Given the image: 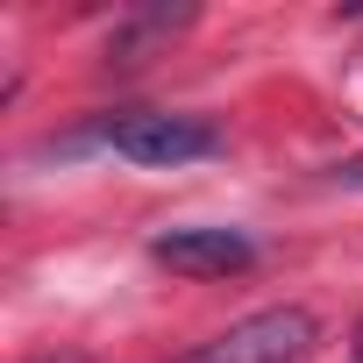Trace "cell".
I'll use <instances>...</instances> for the list:
<instances>
[{
  "instance_id": "obj_4",
  "label": "cell",
  "mask_w": 363,
  "mask_h": 363,
  "mask_svg": "<svg viewBox=\"0 0 363 363\" xmlns=\"http://www.w3.org/2000/svg\"><path fill=\"white\" fill-rule=\"evenodd\" d=\"M349 349H356V363H363V328H356V342H349Z\"/></svg>"
},
{
  "instance_id": "obj_2",
  "label": "cell",
  "mask_w": 363,
  "mask_h": 363,
  "mask_svg": "<svg viewBox=\"0 0 363 363\" xmlns=\"http://www.w3.org/2000/svg\"><path fill=\"white\" fill-rule=\"evenodd\" d=\"M313 342H320V320L306 306H264L228 335H214L207 349H193L186 363H299Z\"/></svg>"
},
{
  "instance_id": "obj_3",
  "label": "cell",
  "mask_w": 363,
  "mask_h": 363,
  "mask_svg": "<svg viewBox=\"0 0 363 363\" xmlns=\"http://www.w3.org/2000/svg\"><path fill=\"white\" fill-rule=\"evenodd\" d=\"M150 257L178 278H228V271L257 264V242L242 228H164V235H150Z\"/></svg>"
},
{
  "instance_id": "obj_5",
  "label": "cell",
  "mask_w": 363,
  "mask_h": 363,
  "mask_svg": "<svg viewBox=\"0 0 363 363\" xmlns=\"http://www.w3.org/2000/svg\"><path fill=\"white\" fill-rule=\"evenodd\" d=\"M36 363H79V356H36Z\"/></svg>"
},
{
  "instance_id": "obj_1",
  "label": "cell",
  "mask_w": 363,
  "mask_h": 363,
  "mask_svg": "<svg viewBox=\"0 0 363 363\" xmlns=\"http://www.w3.org/2000/svg\"><path fill=\"white\" fill-rule=\"evenodd\" d=\"M100 143L128 164H193L221 150V128L207 114H164V107H135V114H107Z\"/></svg>"
}]
</instances>
